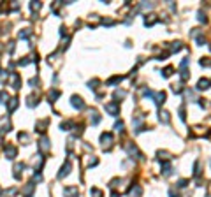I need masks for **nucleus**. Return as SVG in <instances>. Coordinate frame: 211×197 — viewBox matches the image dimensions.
Here are the masks:
<instances>
[{
	"mask_svg": "<svg viewBox=\"0 0 211 197\" xmlns=\"http://www.w3.org/2000/svg\"><path fill=\"white\" fill-rule=\"evenodd\" d=\"M70 169H72V164H70V160H65V164L62 165V169H60L58 173V178L62 180V178H65V176H69Z\"/></svg>",
	"mask_w": 211,
	"mask_h": 197,
	"instance_id": "f257e3e1",
	"label": "nucleus"
},
{
	"mask_svg": "<svg viewBox=\"0 0 211 197\" xmlns=\"http://www.w3.org/2000/svg\"><path fill=\"white\" fill-rule=\"evenodd\" d=\"M49 139L48 137H41V141H39V153L42 155V153H46V151H49Z\"/></svg>",
	"mask_w": 211,
	"mask_h": 197,
	"instance_id": "f03ea898",
	"label": "nucleus"
},
{
	"mask_svg": "<svg viewBox=\"0 0 211 197\" xmlns=\"http://www.w3.org/2000/svg\"><path fill=\"white\" fill-rule=\"evenodd\" d=\"M16 155H18V148L12 146V144H7V146H6V159L14 160V159H16Z\"/></svg>",
	"mask_w": 211,
	"mask_h": 197,
	"instance_id": "7ed1b4c3",
	"label": "nucleus"
},
{
	"mask_svg": "<svg viewBox=\"0 0 211 197\" xmlns=\"http://www.w3.org/2000/svg\"><path fill=\"white\" fill-rule=\"evenodd\" d=\"M106 111H108L111 116H118V113H120V106L116 104V102H108V104H106Z\"/></svg>",
	"mask_w": 211,
	"mask_h": 197,
	"instance_id": "20e7f679",
	"label": "nucleus"
},
{
	"mask_svg": "<svg viewBox=\"0 0 211 197\" xmlns=\"http://www.w3.org/2000/svg\"><path fill=\"white\" fill-rule=\"evenodd\" d=\"M70 104L74 106L76 109H85V102H83V98L81 97H77V95H72V98H70Z\"/></svg>",
	"mask_w": 211,
	"mask_h": 197,
	"instance_id": "39448f33",
	"label": "nucleus"
},
{
	"mask_svg": "<svg viewBox=\"0 0 211 197\" xmlns=\"http://www.w3.org/2000/svg\"><path fill=\"white\" fill-rule=\"evenodd\" d=\"M33 190H35V185L30 181V183H27V185L23 186L21 194H23V197H32L33 195Z\"/></svg>",
	"mask_w": 211,
	"mask_h": 197,
	"instance_id": "423d86ee",
	"label": "nucleus"
},
{
	"mask_svg": "<svg viewBox=\"0 0 211 197\" xmlns=\"http://www.w3.org/2000/svg\"><path fill=\"white\" fill-rule=\"evenodd\" d=\"M100 142H102V146H104V148L108 146V150H109L111 142H113V136H111L109 132H104L102 136H100Z\"/></svg>",
	"mask_w": 211,
	"mask_h": 197,
	"instance_id": "0eeeda50",
	"label": "nucleus"
},
{
	"mask_svg": "<svg viewBox=\"0 0 211 197\" xmlns=\"http://www.w3.org/2000/svg\"><path fill=\"white\" fill-rule=\"evenodd\" d=\"M64 195L65 197H79V192H77L76 186H65V188H64Z\"/></svg>",
	"mask_w": 211,
	"mask_h": 197,
	"instance_id": "6e6552de",
	"label": "nucleus"
},
{
	"mask_svg": "<svg viewBox=\"0 0 211 197\" xmlns=\"http://www.w3.org/2000/svg\"><path fill=\"white\" fill-rule=\"evenodd\" d=\"M11 79H12V88L14 90H20L21 88V79H20V74H16V72H11Z\"/></svg>",
	"mask_w": 211,
	"mask_h": 197,
	"instance_id": "1a4fd4ad",
	"label": "nucleus"
},
{
	"mask_svg": "<svg viewBox=\"0 0 211 197\" xmlns=\"http://www.w3.org/2000/svg\"><path fill=\"white\" fill-rule=\"evenodd\" d=\"M23 169H25V164H16V165H14V178H16V180L21 178Z\"/></svg>",
	"mask_w": 211,
	"mask_h": 197,
	"instance_id": "9d476101",
	"label": "nucleus"
},
{
	"mask_svg": "<svg viewBox=\"0 0 211 197\" xmlns=\"http://www.w3.org/2000/svg\"><path fill=\"white\" fill-rule=\"evenodd\" d=\"M18 137H20V141H23V144H28V142H30V136H28L27 132H20Z\"/></svg>",
	"mask_w": 211,
	"mask_h": 197,
	"instance_id": "9b49d317",
	"label": "nucleus"
},
{
	"mask_svg": "<svg viewBox=\"0 0 211 197\" xmlns=\"http://www.w3.org/2000/svg\"><path fill=\"white\" fill-rule=\"evenodd\" d=\"M18 35H20V39H27V37H30V35H32V30H30V28H23Z\"/></svg>",
	"mask_w": 211,
	"mask_h": 197,
	"instance_id": "f8f14e48",
	"label": "nucleus"
},
{
	"mask_svg": "<svg viewBox=\"0 0 211 197\" xmlns=\"http://www.w3.org/2000/svg\"><path fill=\"white\" fill-rule=\"evenodd\" d=\"M58 97H60V92H58V90H51V92H49V95H48L49 102H55V98H58Z\"/></svg>",
	"mask_w": 211,
	"mask_h": 197,
	"instance_id": "ddd939ff",
	"label": "nucleus"
},
{
	"mask_svg": "<svg viewBox=\"0 0 211 197\" xmlns=\"http://www.w3.org/2000/svg\"><path fill=\"white\" fill-rule=\"evenodd\" d=\"M90 115H92V116H90V120H92V123H93V125H97L99 121H100V116L97 115V111H92Z\"/></svg>",
	"mask_w": 211,
	"mask_h": 197,
	"instance_id": "4468645a",
	"label": "nucleus"
},
{
	"mask_svg": "<svg viewBox=\"0 0 211 197\" xmlns=\"http://www.w3.org/2000/svg\"><path fill=\"white\" fill-rule=\"evenodd\" d=\"M60 127H62V130H70V127H74V121H69V120L62 121V125Z\"/></svg>",
	"mask_w": 211,
	"mask_h": 197,
	"instance_id": "2eb2a0df",
	"label": "nucleus"
},
{
	"mask_svg": "<svg viewBox=\"0 0 211 197\" xmlns=\"http://www.w3.org/2000/svg\"><path fill=\"white\" fill-rule=\"evenodd\" d=\"M211 83L208 81V79H200L199 81V90H206V88H209Z\"/></svg>",
	"mask_w": 211,
	"mask_h": 197,
	"instance_id": "dca6fc26",
	"label": "nucleus"
},
{
	"mask_svg": "<svg viewBox=\"0 0 211 197\" xmlns=\"http://www.w3.org/2000/svg\"><path fill=\"white\" fill-rule=\"evenodd\" d=\"M27 106H28V107H33V106H37V97H33V95H30V97H28Z\"/></svg>",
	"mask_w": 211,
	"mask_h": 197,
	"instance_id": "f3484780",
	"label": "nucleus"
},
{
	"mask_svg": "<svg viewBox=\"0 0 211 197\" xmlns=\"http://www.w3.org/2000/svg\"><path fill=\"white\" fill-rule=\"evenodd\" d=\"M16 107H18V98H11V102H9V113H12Z\"/></svg>",
	"mask_w": 211,
	"mask_h": 197,
	"instance_id": "a211bd4d",
	"label": "nucleus"
},
{
	"mask_svg": "<svg viewBox=\"0 0 211 197\" xmlns=\"http://www.w3.org/2000/svg\"><path fill=\"white\" fill-rule=\"evenodd\" d=\"M7 98H9V95H7V92H0V104H6Z\"/></svg>",
	"mask_w": 211,
	"mask_h": 197,
	"instance_id": "6ab92c4d",
	"label": "nucleus"
},
{
	"mask_svg": "<svg viewBox=\"0 0 211 197\" xmlns=\"http://www.w3.org/2000/svg\"><path fill=\"white\" fill-rule=\"evenodd\" d=\"M90 195L92 197H102V192L99 190V188H92V190H90Z\"/></svg>",
	"mask_w": 211,
	"mask_h": 197,
	"instance_id": "aec40b11",
	"label": "nucleus"
},
{
	"mask_svg": "<svg viewBox=\"0 0 211 197\" xmlns=\"http://www.w3.org/2000/svg\"><path fill=\"white\" fill-rule=\"evenodd\" d=\"M41 7H42L41 2H32V4H30V9H32V11H39Z\"/></svg>",
	"mask_w": 211,
	"mask_h": 197,
	"instance_id": "412c9836",
	"label": "nucleus"
},
{
	"mask_svg": "<svg viewBox=\"0 0 211 197\" xmlns=\"http://www.w3.org/2000/svg\"><path fill=\"white\" fill-rule=\"evenodd\" d=\"M114 129L118 132H123V121H116V123H114Z\"/></svg>",
	"mask_w": 211,
	"mask_h": 197,
	"instance_id": "4be33fe9",
	"label": "nucleus"
},
{
	"mask_svg": "<svg viewBox=\"0 0 211 197\" xmlns=\"http://www.w3.org/2000/svg\"><path fill=\"white\" fill-rule=\"evenodd\" d=\"M160 121H164V123H169V113H162V115H160Z\"/></svg>",
	"mask_w": 211,
	"mask_h": 197,
	"instance_id": "5701e85b",
	"label": "nucleus"
},
{
	"mask_svg": "<svg viewBox=\"0 0 211 197\" xmlns=\"http://www.w3.org/2000/svg\"><path fill=\"white\" fill-rule=\"evenodd\" d=\"M37 85H39V79H37V77H32V79H30V86L35 88Z\"/></svg>",
	"mask_w": 211,
	"mask_h": 197,
	"instance_id": "b1692460",
	"label": "nucleus"
},
{
	"mask_svg": "<svg viewBox=\"0 0 211 197\" xmlns=\"http://www.w3.org/2000/svg\"><path fill=\"white\" fill-rule=\"evenodd\" d=\"M169 195H171V197H179L178 194H174V190H171V192H169Z\"/></svg>",
	"mask_w": 211,
	"mask_h": 197,
	"instance_id": "393cba45",
	"label": "nucleus"
},
{
	"mask_svg": "<svg viewBox=\"0 0 211 197\" xmlns=\"http://www.w3.org/2000/svg\"><path fill=\"white\" fill-rule=\"evenodd\" d=\"M0 194H2V188H0Z\"/></svg>",
	"mask_w": 211,
	"mask_h": 197,
	"instance_id": "a878e982",
	"label": "nucleus"
}]
</instances>
